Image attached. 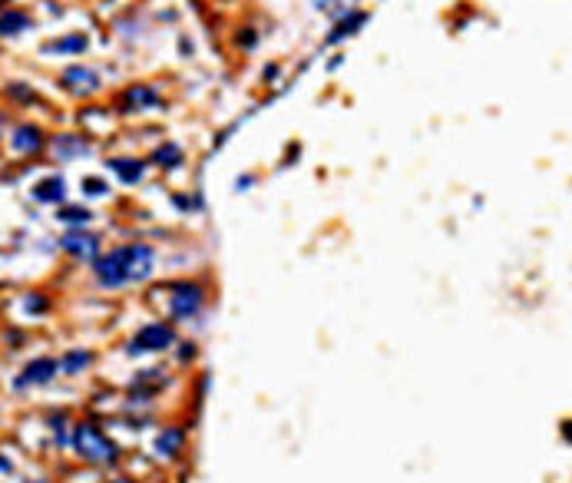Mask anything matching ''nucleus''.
I'll return each instance as SVG.
<instances>
[{
    "label": "nucleus",
    "instance_id": "9",
    "mask_svg": "<svg viewBox=\"0 0 572 483\" xmlns=\"http://www.w3.org/2000/svg\"><path fill=\"white\" fill-rule=\"evenodd\" d=\"M14 149L23 153V156L40 153V149H43V133H40L37 126H17V133H14Z\"/></svg>",
    "mask_w": 572,
    "mask_h": 483
},
{
    "label": "nucleus",
    "instance_id": "23",
    "mask_svg": "<svg viewBox=\"0 0 572 483\" xmlns=\"http://www.w3.org/2000/svg\"><path fill=\"white\" fill-rule=\"evenodd\" d=\"M0 474H10V460H7V457H0Z\"/></svg>",
    "mask_w": 572,
    "mask_h": 483
},
{
    "label": "nucleus",
    "instance_id": "14",
    "mask_svg": "<svg viewBox=\"0 0 572 483\" xmlns=\"http://www.w3.org/2000/svg\"><path fill=\"white\" fill-rule=\"evenodd\" d=\"M90 364H93V354H90V351H70V354H63V361H60V371H63V374H80V371H83V367H90Z\"/></svg>",
    "mask_w": 572,
    "mask_h": 483
},
{
    "label": "nucleus",
    "instance_id": "16",
    "mask_svg": "<svg viewBox=\"0 0 572 483\" xmlns=\"http://www.w3.org/2000/svg\"><path fill=\"white\" fill-rule=\"evenodd\" d=\"M47 50H57V53H83L86 37L83 33H77V37H63V40H57V43H50Z\"/></svg>",
    "mask_w": 572,
    "mask_h": 483
},
{
    "label": "nucleus",
    "instance_id": "20",
    "mask_svg": "<svg viewBox=\"0 0 572 483\" xmlns=\"http://www.w3.org/2000/svg\"><path fill=\"white\" fill-rule=\"evenodd\" d=\"M86 192H90V195H103L106 192V185L103 183H99V179H86Z\"/></svg>",
    "mask_w": 572,
    "mask_h": 483
},
{
    "label": "nucleus",
    "instance_id": "1",
    "mask_svg": "<svg viewBox=\"0 0 572 483\" xmlns=\"http://www.w3.org/2000/svg\"><path fill=\"white\" fill-rule=\"evenodd\" d=\"M153 259H156L153 249L143 245V242L113 249L109 255H99L93 261L96 281L103 288H119V285H129V281H146L153 275Z\"/></svg>",
    "mask_w": 572,
    "mask_h": 483
},
{
    "label": "nucleus",
    "instance_id": "4",
    "mask_svg": "<svg viewBox=\"0 0 572 483\" xmlns=\"http://www.w3.org/2000/svg\"><path fill=\"white\" fill-rule=\"evenodd\" d=\"M202 301H205V291L199 288V285H189V281H182V285H176L169 295V311H172V318H192V315H199L202 308Z\"/></svg>",
    "mask_w": 572,
    "mask_h": 483
},
{
    "label": "nucleus",
    "instance_id": "3",
    "mask_svg": "<svg viewBox=\"0 0 572 483\" xmlns=\"http://www.w3.org/2000/svg\"><path fill=\"white\" fill-rule=\"evenodd\" d=\"M176 341V331L166 321H156V325H146V328L136 331L133 344H129V354H146V351H166Z\"/></svg>",
    "mask_w": 572,
    "mask_h": 483
},
{
    "label": "nucleus",
    "instance_id": "13",
    "mask_svg": "<svg viewBox=\"0 0 572 483\" xmlns=\"http://www.w3.org/2000/svg\"><path fill=\"white\" fill-rule=\"evenodd\" d=\"M109 169H113V173L119 175L126 185H129V183H139V179H143L146 165L139 163V159H113V163H109Z\"/></svg>",
    "mask_w": 572,
    "mask_h": 483
},
{
    "label": "nucleus",
    "instance_id": "12",
    "mask_svg": "<svg viewBox=\"0 0 572 483\" xmlns=\"http://www.w3.org/2000/svg\"><path fill=\"white\" fill-rule=\"evenodd\" d=\"M30 27V17L20 13V10H4L0 13V37H17Z\"/></svg>",
    "mask_w": 572,
    "mask_h": 483
},
{
    "label": "nucleus",
    "instance_id": "10",
    "mask_svg": "<svg viewBox=\"0 0 572 483\" xmlns=\"http://www.w3.org/2000/svg\"><path fill=\"white\" fill-rule=\"evenodd\" d=\"M182 444H185L182 427H166L163 434L156 437V450H159L163 457H179L182 454Z\"/></svg>",
    "mask_w": 572,
    "mask_h": 483
},
{
    "label": "nucleus",
    "instance_id": "22",
    "mask_svg": "<svg viewBox=\"0 0 572 483\" xmlns=\"http://www.w3.org/2000/svg\"><path fill=\"white\" fill-rule=\"evenodd\" d=\"M252 183H255L252 175H242V179H239V183H235V185H239V189H245V185H252Z\"/></svg>",
    "mask_w": 572,
    "mask_h": 483
},
{
    "label": "nucleus",
    "instance_id": "18",
    "mask_svg": "<svg viewBox=\"0 0 572 483\" xmlns=\"http://www.w3.org/2000/svg\"><path fill=\"white\" fill-rule=\"evenodd\" d=\"M90 215H93L90 209H60L57 219L60 222H70V225H86L90 222Z\"/></svg>",
    "mask_w": 572,
    "mask_h": 483
},
{
    "label": "nucleus",
    "instance_id": "7",
    "mask_svg": "<svg viewBox=\"0 0 572 483\" xmlns=\"http://www.w3.org/2000/svg\"><path fill=\"white\" fill-rule=\"evenodd\" d=\"M60 83L70 89V93H96L99 89V77H96L93 70H86V67H67L63 70V77H60Z\"/></svg>",
    "mask_w": 572,
    "mask_h": 483
},
{
    "label": "nucleus",
    "instance_id": "25",
    "mask_svg": "<svg viewBox=\"0 0 572 483\" xmlns=\"http://www.w3.org/2000/svg\"><path fill=\"white\" fill-rule=\"evenodd\" d=\"M33 483H43V480H33Z\"/></svg>",
    "mask_w": 572,
    "mask_h": 483
},
{
    "label": "nucleus",
    "instance_id": "24",
    "mask_svg": "<svg viewBox=\"0 0 572 483\" xmlns=\"http://www.w3.org/2000/svg\"><path fill=\"white\" fill-rule=\"evenodd\" d=\"M113 483H133V480H126V477H119V480H113Z\"/></svg>",
    "mask_w": 572,
    "mask_h": 483
},
{
    "label": "nucleus",
    "instance_id": "6",
    "mask_svg": "<svg viewBox=\"0 0 572 483\" xmlns=\"http://www.w3.org/2000/svg\"><path fill=\"white\" fill-rule=\"evenodd\" d=\"M60 371V361L53 358H37L30 361L23 371H20V377L14 381L17 387H27V384H47V381H53V374Z\"/></svg>",
    "mask_w": 572,
    "mask_h": 483
},
{
    "label": "nucleus",
    "instance_id": "11",
    "mask_svg": "<svg viewBox=\"0 0 572 483\" xmlns=\"http://www.w3.org/2000/svg\"><path fill=\"white\" fill-rule=\"evenodd\" d=\"M63 192H67V183H63L60 175H50V179L33 185V199H37V202H60Z\"/></svg>",
    "mask_w": 572,
    "mask_h": 483
},
{
    "label": "nucleus",
    "instance_id": "17",
    "mask_svg": "<svg viewBox=\"0 0 572 483\" xmlns=\"http://www.w3.org/2000/svg\"><path fill=\"white\" fill-rule=\"evenodd\" d=\"M182 163V149L179 146H163L159 153H156V165H166V169H172V165H179Z\"/></svg>",
    "mask_w": 572,
    "mask_h": 483
},
{
    "label": "nucleus",
    "instance_id": "5",
    "mask_svg": "<svg viewBox=\"0 0 572 483\" xmlns=\"http://www.w3.org/2000/svg\"><path fill=\"white\" fill-rule=\"evenodd\" d=\"M60 249L70 251L73 259H86V261L99 259V239H96V235H90V232H83V229L63 235V239H60Z\"/></svg>",
    "mask_w": 572,
    "mask_h": 483
},
{
    "label": "nucleus",
    "instance_id": "8",
    "mask_svg": "<svg viewBox=\"0 0 572 483\" xmlns=\"http://www.w3.org/2000/svg\"><path fill=\"white\" fill-rule=\"evenodd\" d=\"M123 103L126 107H133V109H153V107H159V89L146 87V83H136V87L126 89Z\"/></svg>",
    "mask_w": 572,
    "mask_h": 483
},
{
    "label": "nucleus",
    "instance_id": "15",
    "mask_svg": "<svg viewBox=\"0 0 572 483\" xmlns=\"http://www.w3.org/2000/svg\"><path fill=\"white\" fill-rule=\"evenodd\" d=\"M364 20H367V13H351V20H341V23L334 27V33L328 37V43H338V40H344L347 33H354V27H361Z\"/></svg>",
    "mask_w": 572,
    "mask_h": 483
},
{
    "label": "nucleus",
    "instance_id": "21",
    "mask_svg": "<svg viewBox=\"0 0 572 483\" xmlns=\"http://www.w3.org/2000/svg\"><path fill=\"white\" fill-rule=\"evenodd\" d=\"M27 311H47V301L43 298H27Z\"/></svg>",
    "mask_w": 572,
    "mask_h": 483
},
{
    "label": "nucleus",
    "instance_id": "2",
    "mask_svg": "<svg viewBox=\"0 0 572 483\" xmlns=\"http://www.w3.org/2000/svg\"><path fill=\"white\" fill-rule=\"evenodd\" d=\"M73 447H77V454L83 460H90V464H113L116 460V444L96 424L73 427Z\"/></svg>",
    "mask_w": 572,
    "mask_h": 483
},
{
    "label": "nucleus",
    "instance_id": "19",
    "mask_svg": "<svg viewBox=\"0 0 572 483\" xmlns=\"http://www.w3.org/2000/svg\"><path fill=\"white\" fill-rule=\"evenodd\" d=\"M57 146L63 149V153H86V143H80V139H70V136H60L57 139Z\"/></svg>",
    "mask_w": 572,
    "mask_h": 483
}]
</instances>
